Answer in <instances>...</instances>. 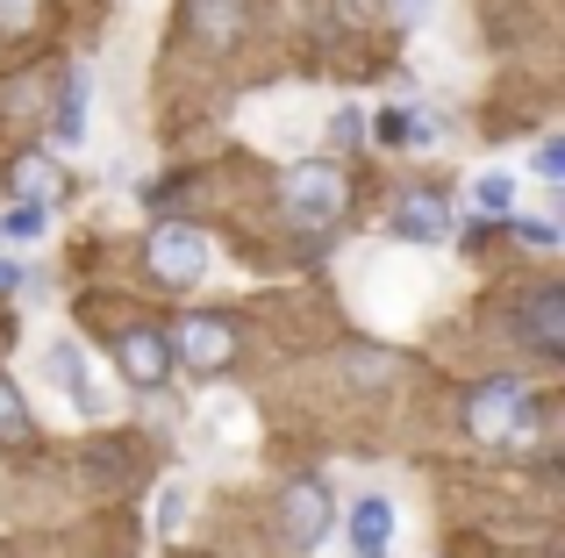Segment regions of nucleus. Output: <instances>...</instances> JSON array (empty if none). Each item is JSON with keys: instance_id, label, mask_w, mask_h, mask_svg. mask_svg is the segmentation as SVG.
<instances>
[{"instance_id": "nucleus-1", "label": "nucleus", "mask_w": 565, "mask_h": 558, "mask_svg": "<svg viewBox=\"0 0 565 558\" xmlns=\"http://www.w3.org/2000/svg\"><path fill=\"white\" fill-rule=\"evenodd\" d=\"M351 208V180L337 165H322V158H308V165H287L279 172V215H287L294 229H337Z\"/></svg>"}, {"instance_id": "nucleus-2", "label": "nucleus", "mask_w": 565, "mask_h": 558, "mask_svg": "<svg viewBox=\"0 0 565 558\" xmlns=\"http://www.w3.org/2000/svg\"><path fill=\"white\" fill-rule=\"evenodd\" d=\"M523 408H530L523 379H509V373L480 379V387L466 394V437H472V444H487V451H501V444H509V430L523 422Z\"/></svg>"}, {"instance_id": "nucleus-3", "label": "nucleus", "mask_w": 565, "mask_h": 558, "mask_svg": "<svg viewBox=\"0 0 565 558\" xmlns=\"http://www.w3.org/2000/svg\"><path fill=\"white\" fill-rule=\"evenodd\" d=\"M143 266H151L158 287H201V272H207V237L201 229H186V223H158L151 229V244H143Z\"/></svg>"}, {"instance_id": "nucleus-4", "label": "nucleus", "mask_w": 565, "mask_h": 558, "mask_svg": "<svg viewBox=\"0 0 565 558\" xmlns=\"http://www.w3.org/2000/svg\"><path fill=\"white\" fill-rule=\"evenodd\" d=\"M115 358H122V379L143 387V394H158L166 373H172V344H166V330H151V322H122V330H115Z\"/></svg>"}, {"instance_id": "nucleus-5", "label": "nucleus", "mask_w": 565, "mask_h": 558, "mask_svg": "<svg viewBox=\"0 0 565 558\" xmlns=\"http://www.w3.org/2000/svg\"><path fill=\"white\" fill-rule=\"evenodd\" d=\"M330 523H337V502H330V487H322V480H294V487L279 494V530H287L294 551H316Z\"/></svg>"}, {"instance_id": "nucleus-6", "label": "nucleus", "mask_w": 565, "mask_h": 558, "mask_svg": "<svg viewBox=\"0 0 565 558\" xmlns=\"http://www.w3.org/2000/svg\"><path fill=\"white\" fill-rule=\"evenodd\" d=\"M172 351H180L193 373H222V365L236 358V322L230 315H186L180 330H172Z\"/></svg>"}, {"instance_id": "nucleus-7", "label": "nucleus", "mask_w": 565, "mask_h": 558, "mask_svg": "<svg viewBox=\"0 0 565 558\" xmlns=\"http://www.w3.org/2000/svg\"><path fill=\"white\" fill-rule=\"evenodd\" d=\"M386 229H394L401 244H444L458 229V215H451V201L444 194H429V186H415V194H401L394 201V215H386Z\"/></svg>"}, {"instance_id": "nucleus-8", "label": "nucleus", "mask_w": 565, "mask_h": 558, "mask_svg": "<svg viewBox=\"0 0 565 558\" xmlns=\"http://www.w3.org/2000/svg\"><path fill=\"white\" fill-rule=\"evenodd\" d=\"M0 180H8V194L29 201V208H51V201H65V165H57L51 151H14Z\"/></svg>"}, {"instance_id": "nucleus-9", "label": "nucleus", "mask_w": 565, "mask_h": 558, "mask_svg": "<svg viewBox=\"0 0 565 558\" xmlns=\"http://www.w3.org/2000/svg\"><path fill=\"white\" fill-rule=\"evenodd\" d=\"M523 344L537 358H558L565 351V287H537L523 301Z\"/></svg>"}, {"instance_id": "nucleus-10", "label": "nucleus", "mask_w": 565, "mask_h": 558, "mask_svg": "<svg viewBox=\"0 0 565 558\" xmlns=\"http://www.w3.org/2000/svg\"><path fill=\"white\" fill-rule=\"evenodd\" d=\"M186 29L207 51H230L244 36V0H186Z\"/></svg>"}, {"instance_id": "nucleus-11", "label": "nucleus", "mask_w": 565, "mask_h": 558, "mask_svg": "<svg viewBox=\"0 0 565 558\" xmlns=\"http://www.w3.org/2000/svg\"><path fill=\"white\" fill-rule=\"evenodd\" d=\"M386 545H394V508H386V494H359V508H351V551L386 558Z\"/></svg>"}, {"instance_id": "nucleus-12", "label": "nucleus", "mask_w": 565, "mask_h": 558, "mask_svg": "<svg viewBox=\"0 0 565 558\" xmlns=\"http://www.w3.org/2000/svg\"><path fill=\"white\" fill-rule=\"evenodd\" d=\"M51 373H57V387L79 401V416H108V394L86 379V365H79V344H51Z\"/></svg>"}, {"instance_id": "nucleus-13", "label": "nucleus", "mask_w": 565, "mask_h": 558, "mask_svg": "<svg viewBox=\"0 0 565 558\" xmlns=\"http://www.w3.org/2000/svg\"><path fill=\"white\" fill-rule=\"evenodd\" d=\"M0 444H8V451L36 444V416H29V401H22L14 379H0Z\"/></svg>"}, {"instance_id": "nucleus-14", "label": "nucleus", "mask_w": 565, "mask_h": 558, "mask_svg": "<svg viewBox=\"0 0 565 558\" xmlns=\"http://www.w3.org/2000/svg\"><path fill=\"white\" fill-rule=\"evenodd\" d=\"M86 72H72L65 79V94H57V143H79V129H86Z\"/></svg>"}, {"instance_id": "nucleus-15", "label": "nucleus", "mask_w": 565, "mask_h": 558, "mask_svg": "<svg viewBox=\"0 0 565 558\" xmlns=\"http://www.w3.org/2000/svg\"><path fill=\"white\" fill-rule=\"evenodd\" d=\"M373 129H380V143H429V137H437L429 115H401V108H386Z\"/></svg>"}, {"instance_id": "nucleus-16", "label": "nucleus", "mask_w": 565, "mask_h": 558, "mask_svg": "<svg viewBox=\"0 0 565 558\" xmlns=\"http://www.w3.org/2000/svg\"><path fill=\"white\" fill-rule=\"evenodd\" d=\"M472 201H480V215L509 223V215H515V180H509V172H487V180L472 186Z\"/></svg>"}, {"instance_id": "nucleus-17", "label": "nucleus", "mask_w": 565, "mask_h": 558, "mask_svg": "<svg viewBox=\"0 0 565 558\" xmlns=\"http://www.w3.org/2000/svg\"><path fill=\"white\" fill-rule=\"evenodd\" d=\"M43 14V0H0V36H29Z\"/></svg>"}, {"instance_id": "nucleus-18", "label": "nucleus", "mask_w": 565, "mask_h": 558, "mask_svg": "<svg viewBox=\"0 0 565 558\" xmlns=\"http://www.w3.org/2000/svg\"><path fill=\"white\" fill-rule=\"evenodd\" d=\"M8 237H43V208H29V201H22V208L8 215Z\"/></svg>"}, {"instance_id": "nucleus-19", "label": "nucleus", "mask_w": 565, "mask_h": 558, "mask_svg": "<svg viewBox=\"0 0 565 558\" xmlns=\"http://www.w3.org/2000/svg\"><path fill=\"white\" fill-rule=\"evenodd\" d=\"M537 172H544V180H565V143H544V151H537Z\"/></svg>"}, {"instance_id": "nucleus-20", "label": "nucleus", "mask_w": 565, "mask_h": 558, "mask_svg": "<svg viewBox=\"0 0 565 558\" xmlns=\"http://www.w3.org/2000/svg\"><path fill=\"white\" fill-rule=\"evenodd\" d=\"M515 229H523V244H537V251H552V244H558L552 223H515Z\"/></svg>"}, {"instance_id": "nucleus-21", "label": "nucleus", "mask_w": 565, "mask_h": 558, "mask_svg": "<svg viewBox=\"0 0 565 558\" xmlns=\"http://www.w3.org/2000/svg\"><path fill=\"white\" fill-rule=\"evenodd\" d=\"M180 508H186V502H180V487H172L166 502H158V530H180Z\"/></svg>"}, {"instance_id": "nucleus-22", "label": "nucleus", "mask_w": 565, "mask_h": 558, "mask_svg": "<svg viewBox=\"0 0 565 558\" xmlns=\"http://www.w3.org/2000/svg\"><path fill=\"white\" fill-rule=\"evenodd\" d=\"M22 287V266H14V258H0V293H14Z\"/></svg>"}]
</instances>
